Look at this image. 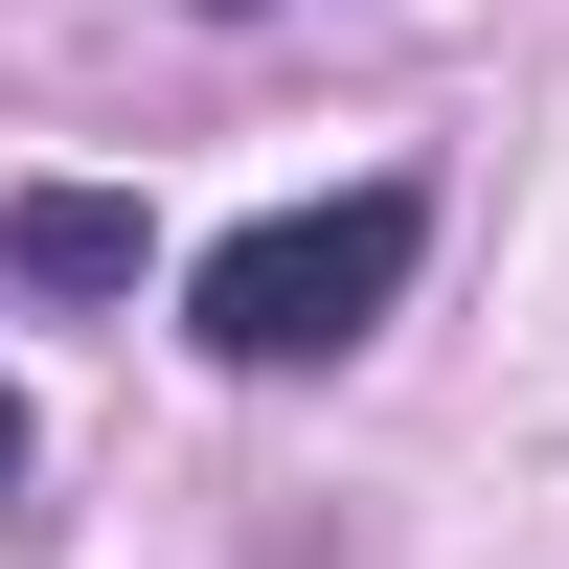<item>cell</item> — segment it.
Segmentation results:
<instances>
[{
	"label": "cell",
	"mask_w": 569,
	"mask_h": 569,
	"mask_svg": "<svg viewBox=\"0 0 569 569\" xmlns=\"http://www.w3.org/2000/svg\"><path fill=\"white\" fill-rule=\"evenodd\" d=\"M410 251H433V206H410V182H342V206H251V228H206V251H182V342L206 365H342L365 319L410 297Z\"/></svg>",
	"instance_id": "6da1fadb"
},
{
	"label": "cell",
	"mask_w": 569,
	"mask_h": 569,
	"mask_svg": "<svg viewBox=\"0 0 569 569\" xmlns=\"http://www.w3.org/2000/svg\"><path fill=\"white\" fill-rule=\"evenodd\" d=\"M0 273L23 297H137L160 273V206L137 182H0Z\"/></svg>",
	"instance_id": "7a4b0ae2"
},
{
	"label": "cell",
	"mask_w": 569,
	"mask_h": 569,
	"mask_svg": "<svg viewBox=\"0 0 569 569\" xmlns=\"http://www.w3.org/2000/svg\"><path fill=\"white\" fill-rule=\"evenodd\" d=\"M0 501H23V388H0Z\"/></svg>",
	"instance_id": "3957f363"
},
{
	"label": "cell",
	"mask_w": 569,
	"mask_h": 569,
	"mask_svg": "<svg viewBox=\"0 0 569 569\" xmlns=\"http://www.w3.org/2000/svg\"><path fill=\"white\" fill-rule=\"evenodd\" d=\"M206 23H273V0H206Z\"/></svg>",
	"instance_id": "277c9868"
}]
</instances>
